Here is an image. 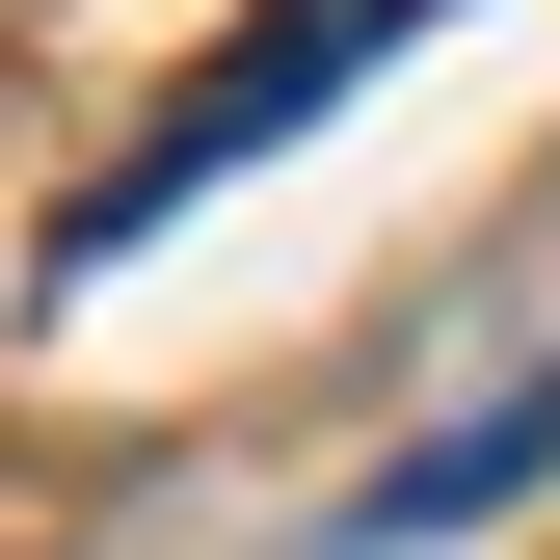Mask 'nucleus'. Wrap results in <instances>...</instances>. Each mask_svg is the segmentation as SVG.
Masks as SVG:
<instances>
[{"label":"nucleus","instance_id":"obj_1","mask_svg":"<svg viewBox=\"0 0 560 560\" xmlns=\"http://www.w3.org/2000/svg\"><path fill=\"white\" fill-rule=\"evenodd\" d=\"M400 27H454V0H267V27H214V54H187V81H161V133H133V161L81 187V241H54V267H133V241L187 214V187H241L267 133H320V107L374 81Z\"/></svg>","mask_w":560,"mask_h":560},{"label":"nucleus","instance_id":"obj_2","mask_svg":"<svg viewBox=\"0 0 560 560\" xmlns=\"http://www.w3.org/2000/svg\"><path fill=\"white\" fill-rule=\"evenodd\" d=\"M508 480H560V374H508V400H480V428H428V454H374V480H347V560H400V534L508 508Z\"/></svg>","mask_w":560,"mask_h":560}]
</instances>
